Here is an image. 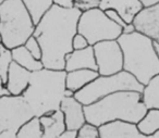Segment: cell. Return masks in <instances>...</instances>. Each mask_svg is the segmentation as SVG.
<instances>
[{
  "instance_id": "6da1fadb",
  "label": "cell",
  "mask_w": 159,
  "mask_h": 138,
  "mask_svg": "<svg viewBox=\"0 0 159 138\" xmlns=\"http://www.w3.org/2000/svg\"><path fill=\"white\" fill-rule=\"evenodd\" d=\"M82 11L76 8L53 5L36 24L34 36L43 50L44 68L64 70L66 57L73 51L72 40L77 34V24Z\"/></svg>"
},
{
  "instance_id": "7a4b0ae2",
  "label": "cell",
  "mask_w": 159,
  "mask_h": 138,
  "mask_svg": "<svg viewBox=\"0 0 159 138\" xmlns=\"http://www.w3.org/2000/svg\"><path fill=\"white\" fill-rule=\"evenodd\" d=\"M147 110L139 91H118L84 105L86 122L96 127L115 121L137 124Z\"/></svg>"
},
{
  "instance_id": "3957f363",
  "label": "cell",
  "mask_w": 159,
  "mask_h": 138,
  "mask_svg": "<svg viewBox=\"0 0 159 138\" xmlns=\"http://www.w3.org/2000/svg\"><path fill=\"white\" fill-rule=\"evenodd\" d=\"M64 70L42 69L33 72L27 89L22 95L33 111L34 116L44 115L60 110L66 92Z\"/></svg>"
},
{
  "instance_id": "277c9868",
  "label": "cell",
  "mask_w": 159,
  "mask_h": 138,
  "mask_svg": "<svg viewBox=\"0 0 159 138\" xmlns=\"http://www.w3.org/2000/svg\"><path fill=\"white\" fill-rule=\"evenodd\" d=\"M123 52V70L131 73L144 86L159 74V58L154 47V40L135 31L118 38Z\"/></svg>"
},
{
  "instance_id": "5b68a950",
  "label": "cell",
  "mask_w": 159,
  "mask_h": 138,
  "mask_svg": "<svg viewBox=\"0 0 159 138\" xmlns=\"http://www.w3.org/2000/svg\"><path fill=\"white\" fill-rule=\"evenodd\" d=\"M35 26L22 0H5L0 5V36L8 49L24 45L34 35Z\"/></svg>"
},
{
  "instance_id": "8992f818",
  "label": "cell",
  "mask_w": 159,
  "mask_h": 138,
  "mask_svg": "<svg viewBox=\"0 0 159 138\" xmlns=\"http://www.w3.org/2000/svg\"><path fill=\"white\" fill-rule=\"evenodd\" d=\"M144 87L145 86L131 73L123 70L113 75H99L92 83L75 92L74 97L83 105H89L118 91L143 92Z\"/></svg>"
},
{
  "instance_id": "52a82bcc",
  "label": "cell",
  "mask_w": 159,
  "mask_h": 138,
  "mask_svg": "<svg viewBox=\"0 0 159 138\" xmlns=\"http://www.w3.org/2000/svg\"><path fill=\"white\" fill-rule=\"evenodd\" d=\"M77 33L82 34L89 45L106 40H117L123 33V29L107 16L100 8L82 12L77 24Z\"/></svg>"
},
{
  "instance_id": "ba28073f",
  "label": "cell",
  "mask_w": 159,
  "mask_h": 138,
  "mask_svg": "<svg viewBox=\"0 0 159 138\" xmlns=\"http://www.w3.org/2000/svg\"><path fill=\"white\" fill-rule=\"evenodd\" d=\"M34 118V113L23 96L5 95L0 98V133L18 131Z\"/></svg>"
},
{
  "instance_id": "9c48e42d",
  "label": "cell",
  "mask_w": 159,
  "mask_h": 138,
  "mask_svg": "<svg viewBox=\"0 0 159 138\" xmlns=\"http://www.w3.org/2000/svg\"><path fill=\"white\" fill-rule=\"evenodd\" d=\"M99 75H113L123 71V52L118 40H106L94 45Z\"/></svg>"
},
{
  "instance_id": "30bf717a",
  "label": "cell",
  "mask_w": 159,
  "mask_h": 138,
  "mask_svg": "<svg viewBox=\"0 0 159 138\" xmlns=\"http://www.w3.org/2000/svg\"><path fill=\"white\" fill-rule=\"evenodd\" d=\"M133 24L137 32L159 42V3L154 7L142 9L135 16Z\"/></svg>"
},
{
  "instance_id": "8fae6325",
  "label": "cell",
  "mask_w": 159,
  "mask_h": 138,
  "mask_svg": "<svg viewBox=\"0 0 159 138\" xmlns=\"http://www.w3.org/2000/svg\"><path fill=\"white\" fill-rule=\"evenodd\" d=\"M60 110L63 113L66 129L80 131L87 123L84 105L75 97H64L60 105Z\"/></svg>"
},
{
  "instance_id": "7c38bea8",
  "label": "cell",
  "mask_w": 159,
  "mask_h": 138,
  "mask_svg": "<svg viewBox=\"0 0 159 138\" xmlns=\"http://www.w3.org/2000/svg\"><path fill=\"white\" fill-rule=\"evenodd\" d=\"M100 138H145L134 123L115 121L98 127Z\"/></svg>"
},
{
  "instance_id": "4fadbf2b",
  "label": "cell",
  "mask_w": 159,
  "mask_h": 138,
  "mask_svg": "<svg viewBox=\"0 0 159 138\" xmlns=\"http://www.w3.org/2000/svg\"><path fill=\"white\" fill-rule=\"evenodd\" d=\"M31 75L32 72L19 65L16 62H12L6 84L8 94L11 96H22L30 85Z\"/></svg>"
},
{
  "instance_id": "5bb4252c",
  "label": "cell",
  "mask_w": 159,
  "mask_h": 138,
  "mask_svg": "<svg viewBox=\"0 0 159 138\" xmlns=\"http://www.w3.org/2000/svg\"><path fill=\"white\" fill-rule=\"evenodd\" d=\"M83 69L98 71L93 46H89L82 50H73L72 52L66 55V66H64L66 72L83 70Z\"/></svg>"
},
{
  "instance_id": "9a60e30c",
  "label": "cell",
  "mask_w": 159,
  "mask_h": 138,
  "mask_svg": "<svg viewBox=\"0 0 159 138\" xmlns=\"http://www.w3.org/2000/svg\"><path fill=\"white\" fill-rule=\"evenodd\" d=\"M99 8L104 11L115 9L128 24L133 23L135 16L144 9L139 0H102Z\"/></svg>"
},
{
  "instance_id": "2e32d148",
  "label": "cell",
  "mask_w": 159,
  "mask_h": 138,
  "mask_svg": "<svg viewBox=\"0 0 159 138\" xmlns=\"http://www.w3.org/2000/svg\"><path fill=\"white\" fill-rule=\"evenodd\" d=\"M98 76H99V73L95 70L83 69V70L70 71V72H66V86L68 89L76 92L92 83Z\"/></svg>"
},
{
  "instance_id": "e0dca14e",
  "label": "cell",
  "mask_w": 159,
  "mask_h": 138,
  "mask_svg": "<svg viewBox=\"0 0 159 138\" xmlns=\"http://www.w3.org/2000/svg\"><path fill=\"white\" fill-rule=\"evenodd\" d=\"M40 124L44 128V133L47 135L59 137L62 133L66 129V123H64V116L61 110H57L48 114L39 116Z\"/></svg>"
},
{
  "instance_id": "ac0fdd59",
  "label": "cell",
  "mask_w": 159,
  "mask_h": 138,
  "mask_svg": "<svg viewBox=\"0 0 159 138\" xmlns=\"http://www.w3.org/2000/svg\"><path fill=\"white\" fill-rule=\"evenodd\" d=\"M11 51H12L13 61L16 62L19 65L26 69L30 72L33 73V72H36V71H39V70H42V69H44L43 62L37 60L36 58H34L33 55L27 50L24 45L16 47V48L12 49Z\"/></svg>"
},
{
  "instance_id": "d6986e66",
  "label": "cell",
  "mask_w": 159,
  "mask_h": 138,
  "mask_svg": "<svg viewBox=\"0 0 159 138\" xmlns=\"http://www.w3.org/2000/svg\"><path fill=\"white\" fill-rule=\"evenodd\" d=\"M22 2L31 14L32 20L35 25L55 5L53 0H22Z\"/></svg>"
},
{
  "instance_id": "ffe728a7",
  "label": "cell",
  "mask_w": 159,
  "mask_h": 138,
  "mask_svg": "<svg viewBox=\"0 0 159 138\" xmlns=\"http://www.w3.org/2000/svg\"><path fill=\"white\" fill-rule=\"evenodd\" d=\"M136 125L139 131L144 135H155L159 131V109H148Z\"/></svg>"
},
{
  "instance_id": "44dd1931",
  "label": "cell",
  "mask_w": 159,
  "mask_h": 138,
  "mask_svg": "<svg viewBox=\"0 0 159 138\" xmlns=\"http://www.w3.org/2000/svg\"><path fill=\"white\" fill-rule=\"evenodd\" d=\"M142 96L147 109H159V74L145 85Z\"/></svg>"
},
{
  "instance_id": "7402d4cb",
  "label": "cell",
  "mask_w": 159,
  "mask_h": 138,
  "mask_svg": "<svg viewBox=\"0 0 159 138\" xmlns=\"http://www.w3.org/2000/svg\"><path fill=\"white\" fill-rule=\"evenodd\" d=\"M44 128L40 124L39 118L34 116L26 122L18 131L19 138H42L44 136Z\"/></svg>"
},
{
  "instance_id": "603a6c76",
  "label": "cell",
  "mask_w": 159,
  "mask_h": 138,
  "mask_svg": "<svg viewBox=\"0 0 159 138\" xmlns=\"http://www.w3.org/2000/svg\"><path fill=\"white\" fill-rule=\"evenodd\" d=\"M13 62L11 49H8L2 45L0 48V79L3 84H7L8 73H9L10 66Z\"/></svg>"
},
{
  "instance_id": "cb8c5ba5",
  "label": "cell",
  "mask_w": 159,
  "mask_h": 138,
  "mask_svg": "<svg viewBox=\"0 0 159 138\" xmlns=\"http://www.w3.org/2000/svg\"><path fill=\"white\" fill-rule=\"evenodd\" d=\"M24 46L26 47V49L30 51V52L33 55L34 58H36L37 60L42 61L43 59V50L42 47L39 45V42L37 40V38L35 36H31L29 39L26 40V42L24 44Z\"/></svg>"
},
{
  "instance_id": "d4e9b609",
  "label": "cell",
  "mask_w": 159,
  "mask_h": 138,
  "mask_svg": "<svg viewBox=\"0 0 159 138\" xmlns=\"http://www.w3.org/2000/svg\"><path fill=\"white\" fill-rule=\"evenodd\" d=\"M102 0H74L73 7L79 9L80 11H87L91 9H96L99 8Z\"/></svg>"
},
{
  "instance_id": "484cf974",
  "label": "cell",
  "mask_w": 159,
  "mask_h": 138,
  "mask_svg": "<svg viewBox=\"0 0 159 138\" xmlns=\"http://www.w3.org/2000/svg\"><path fill=\"white\" fill-rule=\"evenodd\" d=\"M77 138H100L98 127L86 123V124L79 131Z\"/></svg>"
},
{
  "instance_id": "4316f807",
  "label": "cell",
  "mask_w": 159,
  "mask_h": 138,
  "mask_svg": "<svg viewBox=\"0 0 159 138\" xmlns=\"http://www.w3.org/2000/svg\"><path fill=\"white\" fill-rule=\"evenodd\" d=\"M89 46H91L89 40H87L86 37L83 36L82 34L77 33L76 35L73 37V40H72L73 50H82V49L87 48Z\"/></svg>"
},
{
  "instance_id": "83f0119b",
  "label": "cell",
  "mask_w": 159,
  "mask_h": 138,
  "mask_svg": "<svg viewBox=\"0 0 159 138\" xmlns=\"http://www.w3.org/2000/svg\"><path fill=\"white\" fill-rule=\"evenodd\" d=\"M105 12H106L107 16H108L111 21H113L116 24H118L119 26H121L122 29H124V27L128 25V23L123 20V18L120 16L119 12H117L115 9H108V10H106Z\"/></svg>"
},
{
  "instance_id": "f1b7e54d",
  "label": "cell",
  "mask_w": 159,
  "mask_h": 138,
  "mask_svg": "<svg viewBox=\"0 0 159 138\" xmlns=\"http://www.w3.org/2000/svg\"><path fill=\"white\" fill-rule=\"evenodd\" d=\"M79 131L75 129H66L58 138H77Z\"/></svg>"
},
{
  "instance_id": "f546056e",
  "label": "cell",
  "mask_w": 159,
  "mask_h": 138,
  "mask_svg": "<svg viewBox=\"0 0 159 138\" xmlns=\"http://www.w3.org/2000/svg\"><path fill=\"white\" fill-rule=\"evenodd\" d=\"M55 5H58L60 7L64 8H73V3H74V0H53Z\"/></svg>"
},
{
  "instance_id": "4dcf8cb0",
  "label": "cell",
  "mask_w": 159,
  "mask_h": 138,
  "mask_svg": "<svg viewBox=\"0 0 159 138\" xmlns=\"http://www.w3.org/2000/svg\"><path fill=\"white\" fill-rule=\"evenodd\" d=\"M0 138H19L18 133L14 131H5L0 133Z\"/></svg>"
},
{
  "instance_id": "1f68e13d",
  "label": "cell",
  "mask_w": 159,
  "mask_h": 138,
  "mask_svg": "<svg viewBox=\"0 0 159 138\" xmlns=\"http://www.w3.org/2000/svg\"><path fill=\"white\" fill-rule=\"evenodd\" d=\"M139 2L142 3L143 8H149V7H154V6L158 5L159 0H139Z\"/></svg>"
},
{
  "instance_id": "d6a6232c",
  "label": "cell",
  "mask_w": 159,
  "mask_h": 138,
  "mask_svg": "<svg viewBox=\"0 0 159 138\" xmlns=\"http://www.w3.org/2000/svg\"><path fill=\"white\" fill-rule=\"evenodd\" d=\"M136 29H135V26L133 23H130V24H128L123 29V33L125 34H130V33H133V32H135Z\"/></svg>"
},
{
  "instance_id": "836d02e7",
  "label": "cell",
  "mask_w": 159,
  "mask_h": 138,
  "mask_svg": "<svg viewBox=\"0 0 159 138\" xmlns=\"http://www.w3.org/2000/svg\"><path fill=\"white\" fill-rule=\"evenodd\" d=\"M5 95H9L8 94V90L7 88H6V85L1 82V79H0V98L2 96H5Z\"/></svg>"
},
{
  "instance_id": "e575fe53",
  "label": "cell",
  "mask_w": 159,
  "mask_h": 138,
  "mask_svg": "<svg viewBox=\"0 0 159 138\" xmlns=\"http://www.w3.org/2000/svg\"><path fill=\"white\" fill-rule=\"evenodd\" d=\"M74 95H75L74 91H72V90L68 89V88L66 89V92H64V96H66V97H74Z\"/></svg>"
},
{
  "instance_id": "d590c367",
  "label": "cell",
  "mask_w": 159,
  "mask_h": 138,
  "mask_svg": "<svg viewBox=\"0 0 159 138\" xmlns=\"http://www.w3.org/2000/svg\"><path fill=\"white\" fill-rule=\"evenodd\" d=\"M154 47H155V50H156V52H157V56H158V58H159V42H154Z\"/></svg>"
},
{
  "instance_id": "8d00e7d4",
  "label": "cell",
  "mask_w": 159,
  "mask_h": 138,
  "mask_svg": "<svg viewBox=\"0 0 159 138\" xmlns=\"http://www.w3.org/2000/svg\"><path fill=\"white\" fill-rule=\"evenodd\" d=\"M42 138H57V137H55V136H51V135H47V134H44V136H43Z\"/></svg>"
},
{
  "instance_id": "74e56055",
  "label": "cell",
  "mask_w": 159,
  "mask_h": 138,
  "mask_svg": "<svg viewBox=\"0 0 159 138\" xmlns=\"http://www.w3.org/2000/svg\"><path fill=\"white\" fill-rule=\"evenodd\" d=\"M155 138H159V131H157V133L156 134H155Z\"/></svg>"
},
{
  "instance_id": "f35d334b",
  "label": "cell",
  "mask_w": 159,
  "mask_h": 138,
  "mask_svg": "<svg viewBox=\"0 0 159 138\" xmlns=\"http://www.w3.org/2000/svg\"><path fill=\"white\" fill-rule=\"evenodd\" d=\"M145 138H155V136H154V135H150V136H147V135H146V136H145Z\"/></svg>"
},
{
  "instance_id": "ab89813d",
  "label": "cell",
  "mask_w": 159,
  "mask_h": 138,
  "mask_svg": "<svg viewBox=\"0 0 159 138\" xmlns=\"http://www.w3.org/2000/svg\"><path fill=\"white\" fill-rule=\"evenodd\" d=\"M2 46V39H1V36H0V48Z\"/></svg>"
},
{
  "instance_id": "60d3db41",
  "label": "cell",
  "mask_w": 159,
  "mask_h": 138,
  "mask_svg": "<svg viewBox=\"0 0 159 138\" xmlns=\"http://www.w3.org/2000/svg\"><path fill=\"white\" fill-rule=\"evenodd\" d=\"M3 1H5V0H0V5H1V3H2Z\"/></svg>"
}]
</instances>
